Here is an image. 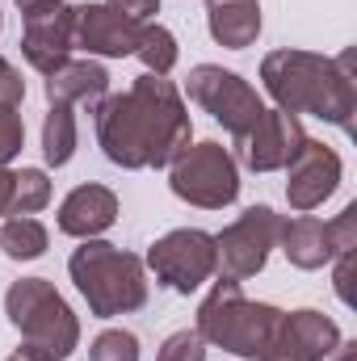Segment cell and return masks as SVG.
<instances>
[{"label":"cell","mask_w":357,"mask_h":361,"mask_svg":"<svg viewBox=\"0 0 357 361\" xmlns=\"http://www.w3.org/2000/svg\"><path fill=\"white\" fill-rule=\"evenodd\" d=\"M193 139L189 109L173 80L139 76L126 92H105L97 101V143L109 164L139 173V169H169Z\"/></svg>","instance_id":"6da1fadb"},{"label":"cell","mask_w":357,"mask_h":361,"mask_svg":"<svg viewBox=\"0 0 357 361\" xmlns=\"http://www.w3.org/2000/svg\"><path fill=\"white\" fill-rule=\"evenodd\" d=\"M261 85L277 101V109L286 114H311L324 118L332 126H341L345 135H353V51H345L341 59L328 55H311V51H269L261 59Z\"/></svg>","instance_id":"7a4b0ae2"},{"label":"cell","mask_w":357,"mask_h":361,"mask_svg":"<svg viewBox=\"0 0 357 361\" xmlns=\"http://www.w3.org/2000/svg\"><path fill=\"white\" fill-rule=\"evenodd\" d=\"M68 273L89 302V315L114 319L131 315L147 302V269L135 252H122L105 240H80V248L68 257Z\"/></svg>","instance_id":"3957f363"},{"label":"cell","mask_w":357,"mask_h":361,"mask_svg":"<svg viewBox=\"0 0 357 361\" xmlns=\"http://www.w3.org/2000/svg\"><path fill=\"white\" fill-rule=\"evenodd\" d=\"M282 324V311L273 302H253L240 281L219 277L214 290L198 307V336L231 357L261 361L273 345V332Z\"/></svg>","instance_id":"277c9868"},{"label":"cell","mask_w":357,"mask_h":361,"mask_svg":"<svg viewBox=\"0 0 357 361\" xmlns=\"http://www.w3.org/2000/svg\"><path fill=\"white\" fill-rule=\"evenodd\" d=\"M4 315L21 332V345L47 361H63L80 345V319L47 277H21L4 290Z\"/></svg>","instance_id":"5b68a950"},{"label":"cell","mask_w":357,"mask_h":361,"mask_svg":"<svg viewBox=\"0 0 357 361\" xmlns=\"http://www.w3.org/2000/svg\"><path fill=\"white\" fill-rule=\"evenodd\" d=\"M169 189L198 210H223L240 197V164L214 139L189 143L169 164Z\"/></svg>","instance_id":"8992f818"},{"label":"cell","mask_w":357,"mask_h":361,"mask_svg":"<svg viewBox=\"0 0 357 361\" xmlns=\"http://www.w3.org/2000/svg\"><path fill=\"white\" fill-rule=\"evenodd\" d=\"M185 92L193 105H202L231 139H244L261 114H265V101L261 92L253 89L240 72H227L219 63H198L189 76H185Z\"/></svg>","instance_id":"52a82bcc"},{"label":"cell","mask_w":357,"mask_h":361,"mask_svg":"<svg viewBox=\"0 0 357 361\" xmlns=\"http://www.w3.org/2000/svg\"><path fill=\"white\" fill-rule=\"evenodd\" d=\"M282 214L273 206H248L231 227H223L214 235L219 248V277L227 281H248L269 265V252L277 248L282 235Z\"/></svg>","instance_id":"ba28073f"},{"label":"cell","mask_w":357,"mask_h":361,"mask_svg":"<svg viewBox=\"0 0 357 361\" xmlns=\"http://www.w3.org/2000/svg\"><path fill=\"white\" fill-rule=\"evenodd\" d=\"M147 269L156 273L160 286H169L177 294H193L202 281H210L219 273L214 235L202 227H177V231L160 235L147 248Z\"/></svg>","instance_id":"9c48e42d"},{"label":"cell","mask_w":357,"mask_h":361,"mask_svg":"<svg viewBox=\"0 0 357 361\" xmlns=\"http://www.w3.org/2000/svg\"><path fill=\"white\" fill-rule=\"evenodd\" d=\"M303 143H307V130H303V122L294 114L265 109L261 122L244 139H236V152H240L244 169H253V173H277V169H286L298 156Z\"/></svg>","instance_id":"30bf717a"},{"label":"cell","mask_w":357,"mask_h":361,"mask_svg":"<svg viewBox=\"0 0 357 361\" xmlns=\"http://www.w3.org/2000/svg\"><path fill=\"white\" fill-rule=\"evenodd\" d=\"M337 345H341V328L324 311H311V307L282 311L273 345L265 349L261 361H328Z\"/></svg>","instance_id":"8fae6325"},{"label":"cell","mask_w":357,"mask_h":361,"mask_svg":"<svg viewBox=\"0 0 357 361\" xmlns=\"http://www.w3.org/2000/svg\"><path fill=\"white\" fill-rule=\"evenodd\" d=\"M341 173H345L341 156H337L328 143L307 139V143L298 147V156L286 164V202H290L298 214H307V210L324 206V202L337 193Z\"/></svg>","instance_id":"7c38bea8"},{"label":"cell","mask_w":357,"mask_h":361,"mask_svg":"<svg viewBox=\"0 0 357 361\" xmlns=\"http://www.w3.org/2000/svg\"><path fill=\"white\" fill-rule=\"evenodd\" d=\"M76 47V4H55L42 13H30L21 25V55L34 72L51 76L72 59Z\"/></svg>","instance_id":"4fadbf2b"},{"label":"cell","mask_w":357,"mask_h":361,"mask_svg":"<svg viewBox=\"0 0 357 361\" xmlns=\"http://www.w3.org/2000/svg\"><path fill=\"white\" fill-rule=\"evenodd\" d=\"M147 21H135L118 13L114 4H76V47L101 59H126L139 47V30Z\"/></svg>","instance_id":"5bb4252c"},{"label":"cell","mask_w":357,"mask_h":361,"mask_svg":"<svg viewBox=\"0 0 357 361\" xmlns=\"http://www.w3.org/2000/svg\"><path fill=\"white\" fill-rule=\"evenodd\" d=\"M118 223V193L109 185H76L59 206V231L72 240H97Z\"/></svg>","instance_id":"9a60e30c"},{"label":"cell","mask_w":357,"mask_h":361,"mask_svg":"<svg viewBox=\"0 0 357 361\" xmlns=\"http://www.w3.org/2000/svg\"><path fill=\"white\" fill-rule=\"evenodd\" d=\"M277 244H282V252H286V261H290L294 269H324V265H332V257H337L332 231H328V223L315 219V214H298V219L282 223Z\"/></svg>","instance_id":"2e32d148"},{"label":"cell","mask_w":357,"mask_h":361,"mask_svg":"<svg viewBox=\"0 0 357 361\" xmlns=\"http://www.w3.org/2000/svg\"><path fill=\"white\" fill-rule=\"evenodd\" d=\"M210 38L227 51H244L261 38V0H206Z\"/></svg>","instance_id":"e0dca14e"},{"label":"cell","mask_w":357,"mask_h":361,"mask_svg":"<svg viewBox=\"0 0 357 361\" xmlns=\"http://www.w3.org/2000/svg\"><path fill=\"white\" fill-rule=\"evenodd\" d=\"M109 92V72L97 59H68L63 68H55L47 76V101L51 105H97Z\"/></svg>","instance_id":"ac0fdd59"},{"label":"cell","mask_w":357,"mask_h":361,"mask_svg":"<svg viewBox=\"0 0 357 361\" xmlns=\"http://www.w3.org/2000/svg\"><path fill=\"white\" fill-rule=\"evenodd\" d=\"M76 143H80V126H76L72 105H51L42 118V160L51 169H63V164H72Z\"/></svg>","instance_id":"d6986e66"},{"label":"cell","mask_w":357,"mask_h":361,"mask_svg":"<svg viewBox=\"0 0 357 361\" xmlns=\"http://www.w3.org/2000/svg\"><path fill=\"white\" fill-rule=\"evenodd\" d=\"M47 244H51V231L34 214H13L0 227V248L8 261H38L47 252Z\"/></svg>","instance_id":"ffe728a7"},{"label":"cell","mask_w":357,"mask_h":361,"mask_svg":"<svg viewBox=\"0 0 357 361\" xmlns=\"http://www.w3.org/2000/svg\"><path fill=\"white\" fill-rule=\"evenodd\" d=\"M135 55L143 59L147 76H169V72L177 68V59H181L173 30H164L160 21H147V25L139 30V47H135Z\"/></svg>","instance_id":"44dd1931"},{"label":"cell","mask_w":357,"mask_h":361,"mask_svg":"<svg viewBox=\"0 0 357 361\" xmlns=\"http://www.w3.org/2000/svg\"><path fill=\"white\" fill-rule=\"evenodd\" d=\"M47 202H51V177L42 169H21V173H13V197H8V214L4 219L38 214Z\"/></svg>","instance_id":"7402d4cb"},{"label":"cell","mask_w":357,"mask_h":361,"mask_svg":"<svg viewBox=\"0 0 357 361\" xmlns=\"http://www.w3.org/2000/svg\"><path fill=\"white\" fill-rule=\"evenodd\" d=\"M89 361H139V336L126 328H105L89 345Z\"/></svg>","instance_id":"603a6c76"},{"label":"cell","mask_w":357,"mask_h":361,"mask_svg":"<svg viewBox=\"0 0 357 361\" xmlns=\"http://www.w3.org/2000/svg\"><path fill=\"white\" fill-rule=\"evenodd\" d=\"M25 147V118L13 105H0V169H8Z\"/></svg>","instance_id":"cb8c5ba5"},{"label":"cell","mask_w":357,"mask_h":361,"mask_svg":"<svg viewBox=\"0 0 357 361\" xmlns=\"http://www.w3.org/2000/svg\"><path fill=\"white\" fill-rule=\"evenodd\" d=\"M156 361H206V341L198 336V328H181L160 345Z\"/></svg>","instance_id":"d4e9b609"},{"label":"cell","mask_w":357,"mask_h":361,"mask_svg":"<svg viewBox=\"0 0 357 361\" xmlns=\"http://www.w3.org/2000/svg\"><path fill=\"white\" fill-rule=\"evenodd\" d=\"M328 231H332V248H337V257H341V252H353L357 248V202H349V206L328 223Z\"/></svg>","instance_id":"484cf974"},{"label":"cell","mask_w":357,"mask_h":361,"mask_svg":"<svg viewBox=\"0 0 357 361\" xmlns=\"http://www.w3.org/2000/svg\"><path fill=\"white\" fill-rule=\"evenodd\" d=\"M21 101H25V80H21V72L0 55V105H13V109H17Z\"/></svg>","instance_id":"4316f807"},{"label":"cell","mask_w":357,"mask_h":361,"mask_svg":"<svg viewBox=\"0 0 357 361\" xmlns=\"http://www.w3.org/2000/svg\"><path fill=\"white\" fill-rule=\"evenodd\" d=\"M332 261H337V294L345 307H353V252H341Z\"/></svg>","instance_id":"83f0119b"},{"label":"cell","mask_w":357,"mask_h":361,"mask_svg":"<svg viewBox=\"0 0 357 361\" xmlns=\"http://www.w3.org/2000/svg\"><path fill=\"white\" fill-rule=\"evenodd\" d=\"M17 8H21V17H30V13H42V8H55V4H63V0H13Z\"/></svg>","instance_id":"f1b7e54d"},{"label":"cell","mask_w":357,"mask_h":361,"mask_svg":"<svg viewBox=\"0 0 357 361\" xmlns=\"http://www.w3.org/2000/svg\"><path fill=\"white\" fill-rule=\"evenodd\" d=\"M8 197H13V173L0 169V214H8Z\"/></svg>","instance_id":"f546056e"},{"label":"cell","mask_w":357,"mask_h":361,"mask_svg":"<svg viewBox=\"0 0 357 361\" xmlns=\"http://www.w3.org/2000/svg\"><path fill=\"white\" fill-rule=\"evenodd\" d=\"M332 357H337V361H353L357 357V345H353V341H341V345L332 349Z\"/></svg>","instance_id":"4dcf8cb0"},{"label":"cell","mask_w":357,"mask_h":361,"mask_svg":"<svg viewBox=\"0 0 357 361\" xmlns=\"http://www.w3.org/2000/svg\"><path fill=\"white\" fill-rule=\"evenodd\" d=\"M8 361H47V357H38L34 349H25V345H21V349H17V353H13Z\"/></svg>","instance_id":"1f68e13d"},{"label":"cell","mask_w":357,"mask_h":361,"mask_svg":"<svg viewBox=\"0 0 357 361\" xmlns=\"http://www.w3.org/2000/svg\"><path fill=\"white\" fill-rule=\"evenodd\" d=\"M0 25H4V13H0Z\"/></svg>","instance_id":"d6a6232c"}]
</instances>
